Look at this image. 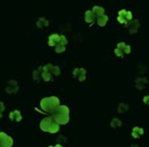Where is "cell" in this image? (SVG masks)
Here are the masks:
<instances>
[{
	"label": "cell",
	"instance_id": "cell-12",
	"mask_svg": "<svg viewBox=\"0 0 149 147\" xmlns=\"http://www.w3.org/2000/svg\"><path fill=\"white\" fill-rule=\"evenodd\" d=\"M139 28V22L137 19L131 20V26H130V33L131 34H136Z\"/></svg>",
	"mask_w": 149,
	"mask_h": 147
},
{
	"label": "cell",
	"instance_id": "cell-13",
	"mask_svg": "<svg viewBox=\"0 0 149 147\" xmlns=\"http://www.w3.org/2000/svg\"><path fill=\"white\" fill-rule=\"evenodd\" d=\"M107 22H108V16L106 15H103V16L97 17V24L100 27H104L107 24Z\"/></svg>",
	"mask_w": 149,
	"mask_h": 147
},
{
	"label": "cell",
	"instance_id": "cell-30",
	"mask_svg": "<svg viewBox=\"0 0 149 147\" xmlns=\"http://www.w3.org/2000/svg\"><path fill=\"white\" fill-rule=\"evenodd\" d=\"M49 147H54V146H49Z\"/></svg>",
	"mask_w": 149,
	"mask_h": 147
},
{
	"label": "cell",
	"instance_id": "cell-5",
	"mask_svg": "<svg viewBox=\"0 0 149 147\" xmlns=\"http://www.w3.org/2000/svg\"><path fill=\"white\" fill-rule=\"evenodd\" d=\"M86 69L84 67H78L75 68L73 72V77L74 78H78L80 82H83L86 80Z\"/></svg>",
	"mask_w": 149,
	"mask_h": 147
},
{
	"label": "cell",
	"instance_id": "cell-9",
	"mask_svg": "<svg viewBox=\"0 0 149 147\" xmlns=\"http://www.w3.org/2000/svg\"><path fill=\"white\" fill-rule=\"evenodd\" d=\"M91 10L93 11V13L95 15V16H97V17L104 15V8L101 7V6H98V5H94Z\"/></svg>",
	"mask_w": 149,
	"mask_h": 147
},
{
	"label": "cell",
	"instance_id": "cell-19",
	"mask_svg": "<svg viewBox=\"0 0 149 147\" xmlns=\"http://www.w3.org/2000/svg\"><path fill=\"white\" fill-rule=\"evenodd\" d=\"M51 74L53 75V76H59L60 75V68L58 67V66H53V68H52V71H51Z\"/></svg>",
	"mask_w": 149,
	"mask_h": 147
},
{
	"label": "cell",
	"instance_id": "cell-26",
	"mask_svg": "<svg viewBox=\"0 0 149 147\" xmlns=\"http://www.w3.org/2000/svg\"><path fill=\"white\" fill-rule=\"evenodd\" d=\"M131 52V46H129V45H126L125 46V48H124V53H126V54H129Z\"/></svg>",
	"mask_w": 149,
	"mask_h": 147
},
{
	"label": "cell",
	"instance_id": "cell-25",
	"mask_svg": "<svg viewBox=\"0 0 149 147\" xmlns=\"http://www.w3.org/2000/svg\"><path fill=\"white\" fill-rule=\"evenodd\" d=\"M127 44L125 43V42H119V43H117V45H116V47L119 49H122V50H124V48H125V46H126Z\"/></svg>",
	"mask_w": 149,
	"mask_h": 147
},
{
	"label": "cell",
	"instance_id": "cell-22",
	"mask_svg": "<svg viewBox=\"0 0 149 147\" xmlns=\"http://www.w3.org/2000/svg\"><path fill=\"white\" fill-rule=\"evenodd\" d=\"M53 66H54V65H52L51 64H47L46 65L43 66V71H44V72H49V73H51Z\"/></svg>",
	"mask_w": 149,
	"mask_h": 147
},
{
	"label": "cell",
	"instance_id": "cell-6",
	"mask_svg": "<svg viewBox=\"0 0 149 147\" xmlns=\"http://www.w3.org/2000/svg\"><path fill=\"white\" fill-rule=\"evenodd\" d=\"M60 43V36L57 34H52L48 38V45L49 46H57Z\"/></svg>",
	"mask_w": 149,
	"mask_h": 147
},
{
	"label": "cell",
	"instance_id": "cell-7",
	"mask_svg": "<svg viewBox=\"0 0 149 147\" xmlns=\"http://www.w3.org/2000/svg\"><path fill=\"white\" fill-rule=\"evenodd\" d=\"M94 20H95V15L93 13V11L92 10H87L85 12V22L88 23L90 26H92Z\"/></svg>",
	"mask_w": 149,
	"mask_h": 147
},
{
	"label": "cell",
	"instance_id": "cell-21",
	"mask_svg": "<svg viewBox=\"0 0 149 147\" xmlns=\"http://www.w3.org/2000/svg\"><path fill=\"white\" fill-rule=\"evenodd\" d=\"M115 54H116L117 57H123V56H124V50H122V49L116 47V48L115 49Z\"/></svg>",
	"mask_w": 149,
	"mask_h": 147
},
{
	"label": "cell",
	"instance_id": "cell-14",
	"mask_svg": "<svg viewBox=\"0 0 149 147\" xmlns=\"http://www.w3.org/2000/svg\"><path fill=\"white\" fill-rule=\"evenodd\" d=\"M36 25H37V27L38 28H44V27H47L48 25H49V23H48V20L46 19V18H44V17H40L38 20H37V23H36Z\"/></svg>",
	"mask_w": 149,
	"mask_h": 147
},
{
	"label": "cell",
	"instance_id": "cell-8",
	"mask_svg": "<svg viewBox=\"0 0 149 147\" xmlns=\"http://www.w3.org/2000/svg\"><path fill=\"white\" fill-rule=\"evenodd\" d=\"M143 133H144V130H143L142 128H140V127H135V128H133L132 136L134 138H136V139H139V138L143 135Z\"/></svg>",
	"mask_w": 149,
	"mask_h": 147
},
{
	"label": "cell",
	"instance_id": "cell-29",
	"mask_svg": "<svg viewBox=\"0 0 149 147\" xmlns=\"http://www.w3.org/2000/svg\"><path fill=\"white\" fill-rule=\"evenodd\" d=\"M132 147H138V146H137V145H133Z\"/></svg>",
	"mask_w": 149,
	"mask_h": 147
},
{
	"label": "cell",
	"instance_id": "cell-20",
	"mask_svg": "<svg viewBox=\"0 0 149 147\" xmlns=\"http://www.w3.org/2000/svg\"><path fill=\"white\" fill-rule=\"evenodd\" d=\"M65 50H66V46L60 45V44H58V45L55 47V52H56V53H61V52H63Z\"/></svg>",
	"mask_w": 149,
	"mask_h": 147
},
{
	"label": "cell",
	"instance_id": "cell-10",
	"mask_svg": "<svg viewBox=\"0 0 149 147\" xmlns=\"http://www.w3.org/2000/svg\"><path fill=\"white\" fill-rule=\"evenodd\" d=\"M147 83H148V81H147L146 79H144V78H139V79H137V81H136V86H137V88H138L139 90H142V89L147 85Z\"/></svg>",
	"mask_w": 149,
	"mask_h": 147
},
{
	"label": "cell",
	"instance_id": "cell-18",
	"mask_svg": "<svg viewBox=\"0 0 149 147\" xmlns=\"http://www.w3.org/2000/svg\"><path fill=\"white\" fill-rule=\"evenodd\" d=\"M117 22L120 25H124L125 27H128V20L126 19V17H124V16H117Z\"/></svg>",
	"mask_w": 149,
	"mask_h": 147
},
{
	"label": "cell",
	"instance_id": "cell-23",
	"mask_svg": "<svg viewBox=\"0 0 149 147\" xmlns=\"http://www.w3.org/2000/svg\"><path fill=\"white\" fill-rule=\"evenodd\" d=\"M60 45H63V46H66V44H67V39L66 38V36H63V35H60V43H59Z\"/></svg>",
	"mask_w": 149,
	"mask_h": 147
},
{
	"label": "cell",
	"instance_id": "cell-24",
	"mask_svg": "<svg viewBox=\"0 0 149 147\" xmlns=\"http://www.w3.org/2000/svg\"><path fill=\"white\" fill-rule=\"evenodd\" d=\"M126 19L129 22V20H133V13L131 11H127V13H126Z\"/></svg>",
	"mask_w": 149,
	"mask_h": 147
},
{
	"label": "cell",
	"instance_id": "cell-2",
	"mask_svg": "<svg viewBox=\"0 0 149 147\" xmlns=\"http://www.w3.org/2000/svg\"><path fill=\"white\" fill-rule=\"evenodd\" d=\"M40 106L46 113H53L59 106V99L55 96L45 97L40 101Z\"/></svg>",
	"mask_w": 149,
	"mask_h": 147
},
{
	"label": "cell",
	"instance_id": "cell-3",
	"mask_svg": "<svg viewBox=\"0 0 149 147\" xmlns=\"http://www.w3.org/2000/svg\"><path fill=\"white\" fill-rule=\"evenodd\" d=\"M40 128L44 132H49L51 134L57 133L59 131V124L53 117H45L40 123Z\"/></svg>",
	"mask_w": 149,
	"mask_h": 147
},
{
	"label": "cell",
	"instance_id": "cell-16",
	"mask_svg": "<svg viewBox=\"0 0 149 147\" xmlns=\"http://www.w3.org/2000/svg\"><path fill=\"white\" fill-rule=\"evenodd\" d=\"M41 77H42V79L44 80L45 82H49L51 80V77H52V74L49 73V72H42L41 73Z\"/></svg>",
	"mask_w": 149,
	"mask_h": 147
},
{
	"label": "cell",
	"instance_id": "cell-11",
	"mask_svg": "<svg viewBox=\"0 0 149 147\" xmlns=\"http://www.w3.org/2000/svg\"><path fill=\"white\" fill-rule=\"evenodd\" d=\"M9 117L11 121H16V122H19L22 120V114L18 110H13L9 114Z\"/></svg>",
	"mask_w": 149,
	"mask_h": 147
},
{
	"label": "cell",
	"instance_id": "cell-27",
	"mask_svg": "<svg viewBox=\"0 0 149 147\" xmlns=\"http://www.w3.org/2000/svg\"><path fill=\"white\" fill-rule=\"evenodd\" d=\"M126 13H127V10L126 9H120L119 11H118V16H126Z\"/></svg>",
	"mask_w": 149,
	"mask_h": 147
},
{
	"label": "cell",
	"instance_id": "cell-17",
	"mask_svg": "<svg viewBox=\"0 0 149 147\" xmlns=\"http://www.w3.org/2000/svg\"><path fill=\"white\" fill-rule=\"evenodd\" d=\"M120 125H122V121L120 120H118V118H112V121H111V123H110V126L112 127V128H117V127H120Z\"/></svg>",
	"mask_w": 149,
	"mask_h": 147
},
{
	"label": "cell",
	"instance_id": "cell-1",
	"mask_svg": "<svg viewBox=\"0 0 149 147\" xmlns=\"http://www.w3.org/2000/svg\"><path fill=\"white\" fill-rule=\"evenodd\" d=\"M52 117L60 125H66L67 124L69 120V110L68 107L66 105H59L53 113H52Z\"/></svg>",
	"mask_w": 149,
	"mask_h": 147
},
{
	"label": "cell",
	"instance_id": "cell-15",
	"mask_svg": "<svg viewBox=\"0 0 149 147\" xmlns=\"http://www.w3.org/2000/svg\"><path fill=\"white\" fill-rule=\"evenodd\" d=\"M128 109H129L128 104H126V103H119V104H118V107H117L118 113H120V114H125Z\"/></svg>",
	"mask_w": 149,
	"mask_h": 147
},
{
	"label": "cell",
	"instance_id": "cell-4",
	"mask_svg": "<svg viewBox=\"0 0 149 147\" xmlns=\"http://www.w3.org/2000/svg\"><path fill=\"white\" fill-rule=\"evenodd\" d=\"M13 144L12 139L6 135L5 133L1 132L0 133V146L1 147H11V145Z\"/></svg>",
	"mask_w": 149,
	"mask_h": 147
},
{
	"label": "cell",
	"instance_id": "cell-28",
	"mask_svg": "<svg viewBox=\"0 0 149 147\" xmlns=\"http://www.w3.org/2000/svg\"><path fill=\"white\" fill-rule=\"evenodd\" d=\"M143 102H144L145 104L149 105V95H148V96H145V97L143 98Z\"/></svg>",
	"mask_w": 149,
	"mask_h": 147
}]
</instances>
